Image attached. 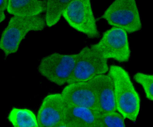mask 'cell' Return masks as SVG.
I'll use <instances>...</instances> for the list:
<instances>
[{
    "mask_svg": "<svg viewBox=\"0 0 153 127\" xmlns=\"http://www.w3.org/2000/svg\"><path fill=\"white\" fill-rule=\"evenodd\" d=\"M108 59L90 47L83 48L78 53L74 70L67 84L90 81L109 70Z\"/></svg>",
    "mask_w": 153,
    "mask_h": 127,
    "instance_id": "4",
    "label": "cell"
},
{
    "mask_svg": "<svg viewBox=\"0 0 153 127\" xmlns=\"http://www.w3.org/2000/svg\"><path fill=\"white\" fill-rule=\"evenodd\" d=\"M113 27L127 33L141 30L142 25L138 7L134 0H117L113 2L102 16Z\"/></svg>",
    "mask_w": 153,
    "mask_h": 127,
    "instance_id": "3",
    "label": "cell"
},
{
    "mask_svg": "<svg viewBox=\"0 0 153 127\" xmlns=\"http://www.w3.org/2000/svg\"><path fill=\"white\" fill-rule=\"evenodd\" d=\"M100 116L90 108L68 106L65 122L68 127H101Z\"/></svg>",
    "mask_w": 153,
    "mask_h": 127,
    "instance_id": "11",
    "label": "cell"
},
{
    "mask_svg": "<svg viewBox=\"0 0 153 127\" xmlns=\"http://www.w3.org/2000/svg\"><path fill=\"white\" fill-rule=\"evenodd\" d=\"M46 25L45 16L42 14L33 16L12 17L3 30L0 40V48L5 56L17 52L28 33L42 30Z\"/></svg>",
    "mask_w": 153,
    "mask_h": 127,
    "instance_id": "2",
    "label": "cell"
},
{
    "mask_svg": "<svg viewBox=\"0 0 153 127\" xmlns=\"http://www.w3.org/2000/svg\"><path fill=\"white\" fill-rule=\"evenodd\" d=\"M8 119L15 127H39L34 114L27 109L13 108L9 114Z\"/></svg>",
    "mask_w": 153,
    "mask_h": 127,
    "instance_id": "13",
    "label": "cell"
},
{
    "mask_svg": "<svg viewBox=\"0 0 153 127\" xmlns=\"http://www.w3.org/2000/svg\"><path fill=\"white\" fill-rule=\"evenodd\" d=\"M101 127H125V120L121 114L117 111L100 114Z\"/></svg>",
    "mask_w": 153,
    "mask_h": 127,
    "instance_id": "15",
    "label": "cell"
},
{
    "mask_svg": "<svg viewBox=\"0 0 153 127\" xmlns=\"http://www.w3.org/2000/svg\"><path fill=\"white\" fill-rule=\"evenodd\" d=\"M47 1H9L7 10L13 16H33L45 12Z\"/></svg>",
    "mask_w": 153,
    "mask_h": 127,
    "instance_id": "12",
    "label": "cell"
},
{
    "mask_svg": "<svg viewBox=\"0 0 153 127\" xmlns=\"http://www.w3.org/2000/svg\"><path fill=\"white\" fill-rule=\"evenodd\" d=\"M68 106L61 94H48L44 99L38 110L39 127H60L65 121Z\"/></svg>",
    "mask_w": 153,
    "mask_h": 127,
    "instance_id": "8",
    "label": "cell"
},
{
    "mask_svg": "<svg viewBox=\"0 0 153 127\" xmlns=\"http://www.w3.org/2000/svg\"><path fill=\"white\" fill-rule=\"evenodd\" d=\"M98 95L100 114L117 111L113 80L108 74H103L94 78Z\"/></svg>",
    "mask_w": 153,
    "mask_h": 127,
    "instance_id": "10",
    "label": "cell"
},
{
    "mask_svg": "<svg viewBox=\"0 0 153 127\" xmlns=\"http://www.w3.org/2000/svg\"><path fill=\"white\" fill-rule=\"evenodd\" d=\"M70 1H48L45 19L46 25L52 27L59 21Z\"/></svg>",
    "mask_w": 153,
    "mask_h": 127,
    "instance_id": "14",
    "label": "cell"
},
{
    "mask_svg": "<svg viewBox=\"0 0 153 127\" xmlns=\"http://www.w3.org/2000/svg\"><path fill=\"white\" fill-rule=\"evenodd\" d=\"M77 56L78 53H52L42 59L38 66V71L50 82L59 86H63L67 83L74 69Z\"/></svg>",
    "mask_w": 153,
    "mask_h": 127,
    "instance_id": "7",
    "label": "cell"
},
{
    "mask_svg": "<svg viewBox=\"0 0 153 127\" xmlns=\"http://www.w3.org/2000/svg\"><path fill=\"white\" fill-rule=\"evenodd\" d=\"M135 81L143 87L146 98L153 101V75L142 73H137L134 76Z\"/></svg>",
    "mask_w": 153,
    "mask_h": 127,
    "instance_id": "16",
    "label": "cell"
},
{
    "mask_svg": "<svg viewBox=\"0 0 153 127\" xmlns=\"http://www.w3.org/2000/svg\"><path fill=\"white\" fill-rule=\"evenodd\" d=\"M9 1H1L0 4V22L1 23L4 21L6 19L5 12L7 10Z\"/></svg>",
    "mask_w": 153,
    "mask_h": 127,
    "instance_id": "17",
    "label": "cell"
},
{
    "mask_svg": "<svg viewBox=\"0 0 153 127\" xmlns=\"http://www.w3.org/2000/svg\"><path fill=\"white\" fill-rule=\"evenodd\" d=\"M62 16L72 28L91 39L100 36L90 1H71Z\"/></svg>",
    "mask_w": 153,
    "mask_h": 127,
    "instance_id": "5",
    "label": "cell"
},
{
    "mask_svg": "<svg viewBox=\"0 0 153 127\" xmlns=\"http://www.w3.org/2000/svg\"><path fill=\"white\" fill-rule=\"evenodd\" d=\"M108 74L114 84L117 111L124 118L135 122L140 108V99L128 72L117 65L110 67Z\"/></svg>",
    "mask_w": 153,
    "mask_h": 127,
    "instance_id": "1",
    "label": "cell"
},
{
    "mask_svg": "<svg viewBox=\"0 0 153 127\" xmlns=\"http://www.w3.org/2000/svg\"><path fill=\"white\" fill-rule=\"evenodd\" d=\"M90 47L104 58L121 62H128L131 51L127 33L117 27L106 31L97 43Z\"/></svg>",
    "mask_w": 153,
    "mask_h": 127,
    "instance_id": "6",
    "label": "cell"
},
{
    "mask_svg": "<svg viewBox=\"0 0 153 127\" xmlns=\"http://www.w3.org/2000/svg\"><path fill=\"white\" fill-rule=\"evenodd\" d=\"M61 94L68 106L86 107L99 113L94 79L87 82L68 84Z\"/></svg>",
    "mask_w": 153,
    "mask_h": 127,
    "instance_id": "9",
    "label": "cell"
}]
</instances>
